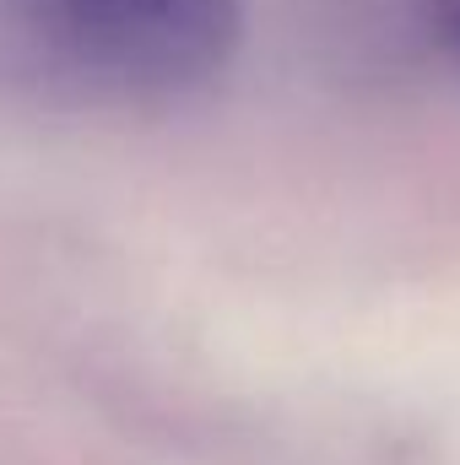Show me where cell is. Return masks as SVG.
<instances>
[{
    "instance_id": "obj_1",
    "label": "cell",
    "mask_w": 460,
    "mask_h": 465,
    "mask_svg": "<svg viewBox=\"0 0 460 465\" xmlns=\"http://www.w3.org/2000/svg\"><path fill=\"white\" fill-rule=\"evenodd\" d=\"M0 38L82 93L185 98L228 71L244 0H0Z\"/></svg>"
},
{
    "instance_id": "obj_2",
    "label": "cell",
    "mask_w": 460,
    "mask_h": 465,
    "mask_svg": "<svg viewBox=\"0 0 460 465\" xmlns=\"http://www.w3.org/2000/svg\"><path fill=\"white\" fill-rule=\"evenodd\" d=\"M352 38L374 60H439L460 71V0H342Z\"/></svg>"
}]
</instances>
